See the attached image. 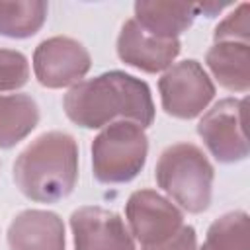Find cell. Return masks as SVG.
Masks as SVG:
<instances>
[{"mask_svg":"<svg viewBox=\"0 0 250 250\" xmlns=\"http://www.w3.org/2000/svg\"><path fill=\"white\" fill-rule=\"evenodd\" d=\"M178 39H162L146 33L133 18L127 20L117 35V57L143 72L156 74L172 66L174 59L180 55Z\"/></svg>","mask_w":250,"mask_h":250,"instance_id":"30bf717a","label":"cell"},{"mask_svg":"<svg viewBox=\"0 0 250 250\" xmlns=\"http://www.w3.org/2000/svg\"><path fill=\"white\" fill-rule=\"evenodd\" d=\"M162 109L176 119H193L207 109L215 98V84L195 59H186L170 68L158 80Z\"/></svg>","mask_w":250,"mask_h":250,"instance_id":"52a82bcc","label":"cell"},{"mask_svg":"<svg viewBox=\"0 0 250 250\" xmlns=\"http://www.w3.org/2000/svg\"><path fill=\"white\" fill-rule=\"evenodd\" d=\"M78 180V145L72 135L49 131L31 141L14 162V182L31 201L68 197Z\"/></svg>","mask_w":250,"mask_h":250,"instance_id":"7a4b0ae2","label":"cell"},{"mask_svg":"<svg viewBox=\"0 0 250 250\" xmlns=\"http://www.w3.org/2000/svg\"><path fill=\"white\" fill-rule=\"evenodd\" d=\"M129 232L141 250H152L174 238L184 223V213L154 189H137L125 203Z\"/></svg>","mask_w":250,"mask_h":250,"instance_id":"8992f818","label":"cell"},{"mask_svg":"<svg viewBox=\"0 0 250 250\" xmlns=\"http://www.w3.org/2000/svg\"><path fill=\"white\" fill-rule=\"evenodd\" d=\"M148 139L141 125L115 121L92 141V170L102 184H127L145 168Z\"/></svg>","mask_w":250,"mask_h":250,"instance_id":"277c9868","label":"cell"},{"mask_svg":"<svg viewBox=\"0 0 250 250\" xmlns=\"http://www.w3.org/2000/svg\"><path fill=\"white\" fill-rule=\"evenodd\" d=\"M39 123V107L27 94L0 96V148H12Z\"/></svg>","mask_w":250,"mask_h":250,"instance_id":"5bb4252c","label":"cell"},{"mask_svg":"<svg viewBox=\"0 0 250 250\" xmlns=\"http://www.w3.org/2000/svg\"><path fill=\"white\" fill-rule=\"evenodd\" d=\"M92 59L88 49L64 35H55L41 41L33 53V72L45 88H66L78 84L90 70Z\"/></svg>","mask_w":250,"mask_h":250,"instance_id":"ba28073f","label":"cell"},{"mask_svg":"<svg viewBox=\"0 0 250 250\" xmlns=\"http://www.w3.org/2000/svg\"><path fill=\"white\" fill-rule=\"evenodd\" d=\"M70 229L74 250H135L125 221L104 207L88 205L72 211Z\"/></svg>","mask_w":250,"mask_h":250,"instance_id":"9c48e42d","label":"cell"},{"mask_svg":"<svg viewBox=\"0 0 250 250\" xmlns=\"http://www.w3.org/2000/svg\"><path fill=\"white\" fill-rule=\"evenodd\" d=\"M10 250H64L62 219L45 209H25L8 227Z\"/></svg>","mask_w":250,"mask_h":250,"instance_id":"8fae6325","label":"cell"},{"mask_svg":"<svg viewBox=\"0 0 250 250\" xmlns=\"http://www.w3.org/2000/svg\"><path fill=\"white\" fill-rule=\"evenodd\" d=\"M250 219L244 211L221 215L207 229L205 242L199 250H248L250 248Z\"/></svg>","mask_w":250,"mask_h":250,"instance_id":"2e32d148","label":"cell"},{"mask_svg":"<svg viewBox=\"0 0 250 250\" xmlns=\"http://www.w3.org/2000/svg\"><path fill=\"white\" fill-rule=\"evenodd\" d=\"M154 178L158 188L188 213H203L211 203L215 170L193 143H176L164 148Z\"/></svg>","mask_w":250,"mask_h":250,"instance_id":"3957f363","label":"cell"},{"mask_svg":"<svg viewBox=\"0 0 250 250\" xmlns=\"http://www.w3.org/2000/svg\"><path fill=\"white\" fill-rule=\"evenodd\" d=\"M47 12L49 6L43 0L0 2V35L10 39H27L43 27Z\"/></svg>","mask_w":250,"mask_h":250,"instance_id":"9a60e30c","label":"cell"},{"mask_svg":"<svg viewBox=\"0 0 250 250\" xmlns=\"http://www.w3.org/2000/svg\"><path fill=\"white\" fill-rule=\"evenodd\" d=\"M248 98H225L203 113L197 123V135L223 164L242 162L248 156V139L244 131Z\"/></svg>","mask_w":250,"mask_h":250,"instance_id":"5b68a950","label":"cell"},{"mask_svg":"<svg viewBox=\"0 0 250 250\" xmlns=\"http://www.w3.org/2000/svg\"><path fill=\"white\" fill-rule=\"evenodd\" d=\"M250 4L242 2L213 31V41H250Z\"/></svg>","mask_w":250,"mask_h":250,"instance_id":"ac0fdd59","label":"cell"},{"mask_svg":"<svg viewBox=\"0 0 250 250\" xmlns=\"http://www.w3.org/2000/svg\"><path fill=\"white\" fill-rule=\"evenodd\" d=\"M195 4L184 2H135V21L150 35L162 39H178L188 31L197 16Z\"/></svg>","mask_w":250,"mask_h":250,"instance_id":"7c38bea8","label":"cell"},{"mask_svg":"<svg viewBox=\"0 0 250 250\" xmlns=\"http://www.w3.org/2000/svg\"><path fill=\"white\" fill-rule=\"evenodd\" d=\"M205 62L217 82L230 90L246 94L250 88V43L215 41L205 55Z\"/></svg>","mask_w":250,"mask_h":250,"instance_id":"4fadbf2b","label":"cell"},{"mask_svg":"<svg viewBox=\"0 0 250 250\" xmlns=\"http://www.w3.org/2000/svg\"><path fill=\"white\" fill-rule=\"evenodd\" d=\"M29 80V62L23 53L0 49V92H12Z\"/></svg>","mask_w":250,"mask_h":250,"instance_id":"e0dca14e","label":"cell"},{"mask_svg":"<svg viewBox=\"0 0 250 250\" xmlns=\"http://www.w3.org/2000/svg\"><path fill=\"white\" fill-rule=\"evenodd\" d=\"M152 250H197V234L191 225H184L180 232L170 238L166 244L152 248Z\"/></svg>","mask_w":250,"mask_h":250,"instance_id":"d6986e66","label":"cell"},{"mask_svg":"<svg viewBox=\"0 0 250 250\" xmlns=\"http://www.w3.org/2000/svg\"><path fill=\"white\" fill-rule=\"evenodd\" d=\"M66 117L84 129H100L109 123L133 121L143 129L154 121V102L145 80L109 70L74 84L62 100Z\"/></svg>","mask_w":250,"mask_h":250,"instance_id":"6da1fadb","label":"cell"}]
</instances>
